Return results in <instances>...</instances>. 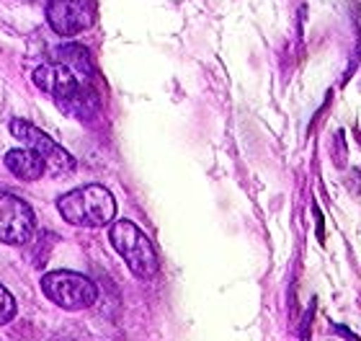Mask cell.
<instances>
[{
    "mask_svg": "<svg viewBox=\"0 0 361 341\" xmlns=\"http://www.w3.org/2000/svg\"><path fill=\"white\" fill-rule=\"evenodd\" d=\"M34 85L39 91L49 93L60 109L70 116H80V119H88L90 114L98 112V96L90 91L88 80L78 78L70 68H65L62 62H47V65H39L31 76Z\"/></svg>",
    "mask_w": 361,
    "mask_h": 341,
    "instance_id": "6da1fadb",
    "label": "cell"
},
{
    "mask_svg": "<svg viewBox=\"0 0 361 341\" xmlns=\"http://www.w3.org/2000/svg\"><path fill=\"white\" fill-rule=\"evenodd\" d=\"M62 220L78 227H104L116 217V199L101 184H88L57 199Z\"/></svg>",
    "mask_w": 361,
    "mask_h": 341,
    "instance_id": "7a4b0ae2",
    "label": "cell"
},
{
    "mask_svg": "<svg viewBox=\"0 0 361 341\" xmlns=\"http://www.w3.org/2000/svg\"><path fill=\"white\" fill-rule=\"evenodd\" d=\"M109 238H111V246L124 258V264L129 266V272L135 274L137 280H152L158 274V251L135 222L111 220L109 222Z\"/></svg>",
    "mask_w": 361,
    "mask_h": 341,
    "instance_id": "3957f363",
    "label": "cell"
},
{
    "mask_svg": "<svg viewBox=\"0 0 361 341\" xmlns=\"http://www.w3.org/2000/svg\"><path fill=\"white\" fill-rule=\"evenodd\" d=\"M42 292L62 311H85L98 300L96 282H90L85 274L78 272H49L42 280Z\"/></svg>",
    "mask_w": 361,
    "mask_h": 341,
    "instance_id": "277c9868",
    "label": "cell"
},
{
    "mask_svg": "<svg viewBox=\"0 0 361 341\" xmlns=\"http://www.w3.org/2000/svg\"><path fill=\"white\" fill-rule=\"evenodd\" d=\"M11 135L23 145L34 150L37 155H42L44 166L49 174H65V171H73L75 168V158L70 155L62 145H57L49 135H44L42 129H37L31 121L13 119L11 121Z\"/></svg>",
    "mask_w": 361,
    "mask_h": 341,
    "instance_id": "5b68a950",
    "label": "cell"
},
{
    "mask_svg": "<svg viewBox=\"0 0 361 341\" xmlns=\"http://www.w3.org/2000/svg\"><path fill=\"white\" fill-rule=\"evenodd\" d=\"M37 233V215L11 191H0V243L8 246H23Z\"/></svg>",
    "mask_w": 361,
    "mask_h": 341,
    "instance_id": "8992f818",
    "label": "cell"
},
{
    "mask_svg": "<svg viewBox=\"0 0 361 341\" xmlns=\"http://www.w3.org/2000/svg\"><path fill=\"white\" fill-rule=\"evenodd\" d=\"M96 0H49L47 21L60 37H75L96 23Z\"/></svg>",
    "mask_w": 361,
    "mask_h": 341,
    "instance_id": "52a82bcc",
    "label": "cell"
},
{
    "mask_svg": "<svg viewBox=\"0 0 361 341\" xmlns=\"http://www.w3.org/2000/svg\"><path fill=\"white\" fill-rule=\"evenodd\" d=\"M6 168L16 179H21V181H37L42 176L47 174V166L42 155H37L34 150L29 148H18V150H11L6 155Z\"/></svg>",
    "mask_w": 361,
    "mask_h": 341,
    "instance_id": "ba28073f",
    "label": "cell"
},
{
    "mask_svg": "<svg viewBox=\"0 0 361 341\" xmlns=\"http://www.w3.org/2000/svg\"><path fill=\"white\" fill-rule=\"evenodd\" d=\"M54 60L62 62L65 68H70L78 78H83V80H90V78H93V73H96L85 47H78V44L60 47V49H54Z\"/></svg>",
    "mask_w": 361,
    "mask_h": 341,
    "instance_id": "9c48e42d",
    "label": "cell"
},
{
    "mask_svg": "<svg viewBox=\"0 0 361 341\" xmlns=\"http://www.w3.org/2000/svg\"><path fill=\"white\" fill-rule=\"evenodd\" d=\"M16 311H18V305H16V297L8 292L3 285H0V326H6L11 321L16 318Z\"/></svg>",
    "mask_w": 361,
    "mask_h": 341,
    "instance_id": "30bf717a",
    "label": "cell"
}]
</instances>
